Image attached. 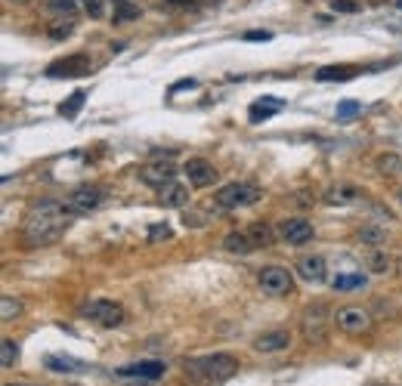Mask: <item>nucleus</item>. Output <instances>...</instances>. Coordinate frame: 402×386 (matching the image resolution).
<instances>
[{
    "mask_svg": "<svg viewBox=\"0 0 402 386\" xmlns=\"http://www.w3.org/2000/svg\"><path fill=\"white\" fill-rule=\"evenodd\" d=\"M359 198V189L356 185H331L325 192V201L328 204H353Z\"/></svg>",
    "mask_w": 402,
    "mask_h": 386,
    "instance_id": "nucleus-22",
    "label": "nucleus"
},
{
    "mask_svg": "<svg viewBox=\"0 0 402 386\" xmlns=\"http://www.w3.org/2000/svg\"><path fill=\"white\" fill-rule=\"evenodd\" d=\"M291 346V334L288 331H269V334H260L254 340V349L257 352H282Z\"/></svg>",
    "mask_w": 402,
    "mask_h": 386,
    "instance_id": "nucleus-16",
    "label": "nucleus"
},
{
    "mask_svg": "<svg viewBox=\"0 0 402 386\" xmlns=\"http://www.w3.org/2000/svg\"><path fill=\"white\" fill-rule=\"evenodd\" d=\"M223 248L229 250V254H251L254 250V244H251V238H248V232H229L226 238H223Z\"/></svg>",
    "mask_w": 402,
    "mask_h": 386,
    "instance_id": "nucleus-21",
    "label": "nucleus"
},
{
    "mask_svg": "<svg viewBox=\"0 0 402 386\" xmlns=\"http://www.w3.org/2000/svg\"><path fill=\"white\" fill-rule=\"evenodd\" d=\"M399 198H402V192H399Z\"/></svg>",
    "mask_w": 402,
    "mask_h": 386,
    "instance_id": "nucleus-44",
    "label": "nucleus"
},
{
    "mask_svg": "<svg viewBox=\"0 0 402 386\" xmlns=\"http://www.w3.org/2000/svg\"><path fill=\"white\" fill-rule=\"evenodd\" d=\"M235 371H239V362L229 352H214V356L189 358L186 380L192 386H214V383H223L229 377H235Z\"/></svg>",
    "mask_w": 402,
    "mask_h": 386,
    "instance_id": "nucleus-2",
    "label": "nucleus"
},
{
    "mask_svg": "<svg viewBox=\"0 0 402 386\" xmlns=\"http://www.w3.org/2000/svg\"><path fill=\"white\" fill-rule=\"evenodd\" d=\"M164 362H134V365H124V368H118L115 374L118 377H140V380H158V377H164Z\"/></svg>",
    "mask_w": 402,
    "mask_h": 386,
    "instance_id": "nucleus-13",
    "label": "nucleus"
},
{
    "mask_svg": "<svg viewBox=\"0 0 402 386\" xmlns=\"http://www.w3.org/2000/svg\"><path fill=\"white\" fill-rule=\"evenodd\" d=\"M174 176H176V167L170 158H155L146 167H140V179L146 185H155V189H164L167 183H174Z\"/></svg>",
    "mask_w": 402,
    "mask_h": 386,
    "instance_id": "nucleus-10",
    "label": "nucleus"
},
{
    "mask_svg": "<svg viewBox=\"0 0 402 386\" xmlns=\"http://www.w3.org/2000/svg\"><path fill=\"white\" fill-rule=\"evenodd\" d=\"M365 266H368V272H374V275H387V272L393 269V259H390L387 250L372 248V250H368V257H365Z\"/></svg>",
    "mask_w": 402,
    "mask_h": 386,
    "instance_id": "nucleus-20",
    "label": "nucleus"
},
{
    "mask_svg": "<svg viewBox=\"0 0 402 386\" xmlns=\"http://www.w3.org/2000/svg\"><path fill=\"white\" fill-rule=\"evenodd\" d=\"M68 35H71V22H56V25L50 28V37H53V41H62V37H68Z\"/></svg>",
    "mask_w": 402,
    "mask_h": 386,
    "instance_id": "nucleus-36",
    "label": "nucleus"
},
{
    "mask_svg": "<svg viewBox=\"0 0 402 386\" xmlns=\"http://www.w3.org/2000/svg\"><path fill=\"white\" fill-rule=\"evenodd\" d=\"M77 214L65 201H53V198H41L25 210L22 219V238L28 248H44L65 235V229L71 226V219Z\"/></svg>",
    "mask_w": 402,
    "mask_h": 386,
    "instance_id": "nucleus-1",
    "label": "nucleus"
},
{
    "mask_svg": "<svg viewBox=\"0 0 402 386\" xmlns=\"http://www.w3.org/2000/svg\"><path fill=\"white\" fill-rule=\"evenodd\" d=\"M90 56L87 53H75V56H65V59H56V62L47 65V77H81V75H90Z\"/></svg>",
    "mask_w": 402,
    "mask_h": 386,
    "instance_id": "nucleus-9",
    "label": "nucleus"
},
{
    "mask_svg": "<svg viewBox=\"0 0 402 386\" xmlns=\"http://www.w3.org/2000/svg\"><path fill=\"white\" fill-rule=\"evenodd\" d=\"M245 232H248V238H251L254 250H257V248H273V241H275V232L269 229V223H263V219L251 223Z\"/></svg>",
    "mask_w": 402,
    "mask_h": 386,
    "instance_id": "nucleus-19",
    "label": "nucleus"
},
{
    "mask_svg": "<svg viewBox=\"0 0 402 386\" xmlns=\"http://www.w3.org/2000/svg\"><path fill=\"white\" fill-rule=\"evenodd\" d=\"M257 282H260L263 294H269V297H285L294 291V275L285 266H263L257 272Z\"/></svg>",
    "mask_w": 402,
    "mask_h": 386,
    "instance_id": "nucleus-4",
    "label": "nucleus"
},
{
    "mask_svg": "<svg viewBox=\"0 0 402 386\" xmlns=\"http://www.w3.org/2000/svg\"><path fill=\"white\" fill-rule=\"evenodd\" d=\"M362 68H356V65H325V68L316 71V81L322 84H331V81H353L356 75H359Z\"/></svg>",
    "mask_w": 402,
    "mask_h": 386,
    "instance_id": "nucleus-17",
    "label": "nucleus"
},
{
    "mask_svg": "<svg viewBox=\"0 0 402 386\" xmlns=\"http://www.w3.org/2000/svg\"><path fill=\"white\" fill-rule=\"evenodd\" d=\"M105 198H109V192H105L102 185H90L87 183V185H77V189L65 198V204L81 217V214H90V210H100L105 204Z\"/></svg>",
    "mask_w": 402,
    "mask_h": 386,
    "instance_id": "nucleus-5",
    "label": "nucleus"
},
{
    "mask_svg": "<svg viewBox=\"0 0 402 386\" xmlns=\"http://www.w3.org/2000/svg\"><path fill=\"white\" fill-rule=\"evenodd\" d=\"M134 19H140V6L130 3V0H121L115 10V22L121 25V22H134Z\"/></svg>",
    "mask_w": 402,
    "mask_h": 386,
    "instance_id": "nucleus-28",
    "label": "nucleus"
},
{
    "mask_svg": "<svg viewBox=\"0 0 402 386\" xmlns=\"http://www.w3.org/2000/svg\"><path fill=\"white\" fill-rule=\"evenodd\" d=\"M115 3H121V0H115Z\"/></svg>",
    "mask_w": 402,
    "mask_h": 386,
    "instance_id": "nucleus-43",
    "label": "nucleus"
},
{
    "mask_svg": "<svg viewBox=\"0 0 402 386\" xmlns=\"http://www.w3.org/2000/svg\"><path fill=\"white\" fill-rule=\"evenodd\" d=\"M167 3H174V6H183V10H186V6H195V0H167Z\"/></svg>",
    "mask_w": 402,
    "mask_h": 386,
    "instance_id": "nucleus-38",
    "label": "nucleus"
},
{
    "mask_svg": "<svg viewBox=\"0 0 402 386\" xmlns=\"http://www.w3.org/2000/svg\"><path fill=\"white\" fill-rule=\"evenodd\" d=\"M359 238H362L365 244H372V248H381V244L387 241V232L378 229V226H365V229L359 232Z\"/></svg>",
    "mask_w": 402,
    "mask_h": 386,
    "instance_id": "nucleus-31",
    "label": "nucleus"
},
{
    "mask_svg": "<svg viewBox=\"0 0 402 386\" xmlns=\"http://www.w3.org/2000/svg\"><path fill=\"white\" fill-rule=\"evenodd\" d=\"M303 337H307V343H325L328 340V309L322 303L309 306L307 312H303Z\"/></svg>",
    "mask_w": 402,
    "mask_h": 386,
    "instance_id": "nucleus-7",
    "label": "nucleus"
},
{
    "mask_svg": "<svg viewBox=\"0 0 402 386\" xmlns=\"http://www.w3.org/2000/svg\"><path fill=\"white\" fill-rule=\"evenodd\" d=\"M158 201H161L164 208H186L189 189H186V185H180V183H167L161 189V198H158Z\"/></svg>",
    "mask_w": 402,
    "mask_h": 386,
    "instance_id": "nucleus-18",
    "label": "nucleus"
},
{
    "mask_svg": "<svg viewBox=\"0 0 402 386\" xmlns=\"http://www.w3.org/2000/svg\"><path fill=\"white\" fill-rule=\"evenodd\" d=\"M16 358H19V346H16V340H10V337H6V340L0 343V368H12V365H16Z\"/></svg>",
    "mask_w": 402,
    "mask_h": 386,
    "instance_id": "nucleus-27",
    "label": "nucleus"
},
{
    "mask_svg": "<svg viewBox=\"0 0 402 386\" xmlns=\"http://www.w3.org/2000/svg\"><path fill=\"white\" fill-rule=\"evenodd\" d=\"M10 3H31V0H10Z\"/></svg>",
    "mask_w": 402,
    "mask_h": 386,
    "instance_id": "nucleus-40",
    "label": "nucleus"
},
{
    "mask_svg": "<svg viewBox=\"0 0 402 386\" xmlns=\"http://www.w3.org/2000/svg\"><path fill=\"white\" fill-rule=\"evenodd\" d=\"M368 278L362 275V272H344V275L334 278V291H356V288H365Z\"/></svg>",
    "mask_w": 402,
    "mask_h": 386,
    "instance_id": "nucleus-23",
    "label": "nucleus"
},
{
    "mask_svg": "<svg viewBox=\"0 0 402 386\" xmlns=\"http://www.w3.org/2000/svg\"><path fill=\"white\" fill-rule=\"evenodd\" d=\"M44 365H47V371H56V374H68V371L81 368V362H71V358H62V356H47Z\"/></svg>",
    "mask_w": 402,
    "mask_h": 386,
    "instance_id": "nucleus-26",
    "label": "nucleus"
},
{
    "mask_svg": "<svg viewBox=\"0 0 402 386\" xmlns=\"http://www.w3.org/2000/svg\"><path fill=\"white\" fill-rule=\"evenodd\" d=\"M334 324H338L344 334H365L368 328H372V315H368L362 306H344V309H338V315H334Z\"/></svg>",
    "mask_w": 402,
    "mask_h": 386,
    "instance_id": "nucleus-8",
    "label": "nucleus"
},
{
    "mask_svg": "<svg viewBox=\"0 0 402 386\" xmlns=\"http://www.w3.org/2000/svg\"><path fill=\"white\" fill-rule=\"evenodd\" d=\"M279 235L285 238L288 244H307L313 238V223L303 217H291V219H282L279 223Z\"/></svg>",
    "mask_w": 402,
    "mask_h": 386,
    "instance_id": "nucleus-12",
    "label": "nucleus"
},
{
    "mask_svg": "<svg viewBox=\"0 0 402 386\" xmlns=\"http://www.w3.org/2000/svg\"><path fill=\"white\" fill-rule=\"evenodd\" d=\"M269 31H245V41H269Z\"/></svg>",
    "mask_w": 402,
    "mask_h": 386,
    "instance_id": "nucleus-37",
    "label": "nucleus"
},
{
    "mask_svg": "<svg viewBox=\"0 0 402 386\" xmlns=\"http://www.w3.org/2000/svg\"><path fill=\"white\" fill-rule=\"evenodd\" d=\"M183 173L189 176V185H195V189H208V185H214L217 176H220V173L214 170V164L204 161V158H189V161L183 164Z\"/></svg>",
    "mask_w": 402,
    "mask_h": 386,
    "instance_id": "nucleus-11",
    "label": "nucleus"
},
{
    "mask_svg": "<svg viewBox=\"0 0 402 386\" xmlns=\"http://www.w3.org/2000/svg\"><path fill=\"white\" fill-rule=\"evenodd\" d=\"M77 312L84 318H90V322H100L102 328H118L124 322V309L111 300H87Z\"/></svg>",
    "mask_w": 402,
    "mask_h": 386,
    "instance_id": "nucleus-6",
    "label": "nucleus"
},
{
    "mask_svg": "<svg viewBox=\"0 0 402 386\" xmlns=\"http://www.w3.org/2000/svg\"><path fill=\"white\" fill-rule=\"evenodd\" d=\"M6 386H31V383H6Z\"/></svg>",
    "mask_w": 402,
    "mask_h": 386,
    "instance_id": "nucleus-41",
    "label": "nucleus"
},
{
    "mask_svg": "<svg viewBox=\"0 0 402 386\" xmlns=\"http://www.w3.org/2000/svg\"><path fill=\"white\" fill-rule=\"evenodd\" d=\"M257 198H260V189H257V185H251V183H229L214 195V204L220 210H235V208H248V204H254Z\"/></svg>",
    "mask_w": 402,
    "mask_h": 386,
    "instance_id": "nucleus-3",
    "label": "nucleus"
},
{
    "mask_svg": "<svg viewBox=\"0 0 402 386\" xmlns=\"http://www.w3.org/2000/svg\"><path fill=\"white\" fill-rule=\"evenodd\" d=\"M84 10H87L90 19H102L105 16V3H102V0H84Z\"/></svg>",
    "mask_w": 402,
    "mask_h": 386,
    "instance_id": "nucleus-33",
    "label": "nucleus"
},
{
    "mask_svg": "<svg viewBox=\"0 0 402 386\" xmlns=\"http://www.w3.org/2000/svg\"><path fill=\"white\" fill-rule=\"evenodd\" d=\"M19 312H22V303H19L16 297H10V294L0 297V318H3V322H12Z\"/></svg>",
    "mask_w": 402,
    "mask_h": 386,
    "instance_id": "nucleus-29",
    "label": "nucleus"
},
{
    "mask_svg": "<svg viewBox=\"0 0 402 386\" xmlns=\"http://www.w3.org/2000/svg\"><path fill=\"white\" fill-rule=\"evenodd\" d=\"M44 6H47L50 12H56V16L68 19V22L77 16V0H44Z\"/></svg>",
    "mask_w": 402,
    "mask_h": 386,
    "instance_id": "nucleus-24",
    "label": "nucleus"
},
{
    "mask_svg": "<svg viewBox=\"0 0 402 386\" xmlns=\"http://www.w3.org/2000/svg\"><path fill=\"white\" fill-rule=\"evenodd\" d=\"M294 269L300 272L303 282H313V284H319V282H325V278H328V266H325V259L316 257V254H313V257H300Z\"/></svg>",
    "mask_w": 402,
    "mask_h": 386,
    "instance_id": "nucleus-14",
    "label": "nucleus"
},
{
    "mask_svg": "<svg viewBox=\"0 0 402 386\" xmlns=\"http://www.w3.org/2000/svg\"><path fill=\"white\" fill-rule=\"evenodd\" d=\"M362 111V102H356V99H347V102L338 105V118L340 121H347V118H356Z\"/></svg>",
    "mask_w": 402,
    "mask_h": 386,
    "instance_id": "nucleus-32",
    "label": "nucleus"
},
{
    "mask_svg": "<svg viewBox=\"0 0 402 386\" xmlns=\"http://www.w3.org/2000/svg\"><path fill=\"white\" fill-rule=\"evenodd\" d=\"M378 170L384 173V176H393V173H402V158L399 155H381L378 158Z\"/></svg>",
    "mask_w": 402,
    "mask_h": 386,
    "instance_id": "nucleus-30",
    "label": "nucleus"
},
{
    "mask_svg": "<svg viewBox=\"0 0 402 386\" xmlns=\"http://www.w3.org/2000/svg\"><path fill=\"white\" fill-rule=\"evenodd\" d=\"M396 6H399V10H402V0H396Z\"/></svg>",
    "mask_w": 402,
    "mask_h": 386,
    "instance_id": "nucleus-42",
    "label": "nucleus"
},
{
    "mask_svg": "<svg viewBox=\"0 0 402 386\" xmlns=\"http://www.w3.org/2000/svg\"><path fill=\"white\" fill-rule=\"evenodd\" d=\"M84 99H87V93H84V90L71 93V96H68V99H65V102H62V105H59V115H62V118H75V115H77V111H81V109H84Z\"/></svg>",
    "mask_w": 402,
    "mask_h": 386,
    "instance_id": "nucleus-25",
    "label": "nucleus"
},
{
    "mask_svg": "<svg viewBox=\"0 0 402 386\" xmlns=\"http://www.w3.org/2000/svg\"><path fill=\"white\" fill-rule=\"evenodd\" d=\"M170 235H174L170 226H152V229H149V241H167Z\"/></svg>",
    "mask_w": 402,
    "mask_h": 386,
    "instance_id": "nucleus-35",
    "label": "nucleus"
},
{
    "mask_svg": "<svg viewBox=\"0 0 402 386\" xmlns=\"http://www.w3.org/2000/svg\"><path fill=\"white\" fill-rule=\"evenodd\" d=\"M186 86H195V81H180V84H174V93H176V90H186Z\"/></svg>",
    "mask_w": 402,
    "mask_h": 386,
    "instance_id": "nucleus-39",
    "label": "nucleus"
},
{
    "mask_svg": "<svg viewBox=\"0 0 402 386\" xmlns=\"http://www.w3.org/2000/svg\"><path fill=\"white\" fill-rule=\"evenodd\" d=\"M282 109H285V102H282V99L263 96L260 102H254L251 109H248V118H251V124H263V121H269L273 115H279Z\"/></svg>",
    "mask_w": 402,
    "mask_h": 386,
    "instance_id": "nucleus-15",
    "label": "nucleus"
},
{
    "mask_svg": "<svg viewBox=\"0 0 402 386\" xmlns=\"http://www.w3.org/2000/svg\"><path fill=\"white\" fill-rule=\"evenodd\" d=\"M331 10L334 12H359L362 3H356V0H331Z\"/></svg>",
    "mask_w": 402,
    "mask_h": 386,
    "instance_id": "nucleus-34",
    "label": "nucleus"
}]
</instances>
